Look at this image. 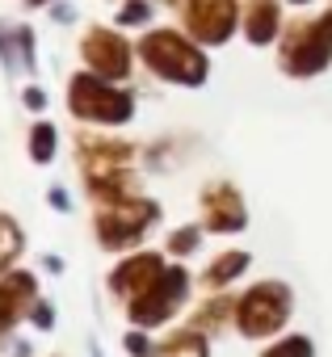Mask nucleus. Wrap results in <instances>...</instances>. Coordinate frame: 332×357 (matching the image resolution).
Masks as SVG:
<instances>
[{"instance_id": "obj_10", "label": "nucleus", "mask_w": 332, "mask_h": 357, "mask_svg": "<svg viewBox=\"0 0 332 357\" xmlns=\"http://www.w3.org/2000/svg\"><path fill=\"white\" fill-rule=\"evenodd\" d=\"M269 357H311V344H307V340H286V344L273 349Z\"/></svg>"}, {"instance_id": "obj_3", "label": "nucleus", "mask_w": 332, "mask_h": 357, "mask_svg": "<svg viewBox=\"0 0 332 357\" xmlns=\"http://www.w3.org/2000/svg\"><path fill=\"white\" fill-rule=\"evenodd\" d=\"M282 311H286V294L278 286H261V290H252L244 298L240 324H244V332H265V328H278Z\"/></svg>"}, {"instance_id": "obj_1", "label": "nucleus", "mask_w": 332, "mask_h": 357, "mask_svg": "<svg viewBox=\"0 0 332 357\" xmlns=\"http://www.w3.org/2000/svg\"><path fill=\"white\" fill-rule=\"evenodd\" d=\"M143 59L169 80H186V84H198L206 76V59L186 43L177 38L173 30H160V34H147L143 38Z\"/></svg>"}, {"instance_id": "obj_2", "label": "nucleus", "mask_w": 332, "mask_h": 357, "mask_svg": "<svg viewBox=\"0 0 332 357\" xmlns=\"http://www.w3.org/2000/svg\"><path fill=\"white\" fill-rule=\"evenodd\" d=\"M72 109L84 114V118H110V122H122V118L130 114V97L105 89V84L93 80V76H80V80H72Z\"/></svg>"}, {"instance_id": "obj_7", "label": "nucleus", "mask_w": 332, "mask_h": 357, "mask_svg": "<svg viewBox=\"0 0 332 357\" xmlns=\"http://www.w3.org/2000/svg\"><path fill=\"white\" fill-rule=\"evenodd\" d=\"M311 43H315L324 55H332V13H328V17H319V22L311 26Z\"/></svg>"}, {"instance_id": "obj_8", "label": "nucleus", "mask_w": 332, "mask_h": 357, "mask_svg": "<svg viewBox=\"0 0 332 357\" xmlns=\"http://www.w3.org/2000/svg\"><path fill=\"white\" fill-rule=\"evenodd\" d=\"M147 17H151V9L143 5V0H126L122 13H118V22H122V26H139V22H147Z\"/></svg>"}, {"instance_id": "obj_6", "label": "nucleus", "mask_w": 332, "mask_h": 357, "mask_svg": "<svg viewBox=\"0 0 332 357\" xmlns=\"http://www.w3.org/2000/svg\"><path fill=\"white\" fill-rule=\"evenodd\" d=\"M273 30H278V5H273V0H257L252 13H248V22H244L248 43H269Z\"/></svg>"}, {"instance_id": "obj_4", "label": "nucleus", "mask_w": 332, "mask_h": 357, "mask_svg": "<svg viewBox=\"0 0 332 357\" xmlns=\"http://www.w3.org/2000/svg\"><path fill=\"white\" fill-rule=\"evenodd\" d=\"M190 22H194V34L198 38L223 43L232 34V26H236V9H232V0H194Z\"/></svg>"}, {"instance_id": "obj_5", "label": "nucleus", "mask_w": 332, "mask_h": 357, "mask_svg": "<svg viewBox=\"0 0 332 357\" xmlns=\"http://www.w3.org/2000/svg\"><path fill=\"white\" fill-rule=\"evenodd\" d=\"M84 55H89V63H93L101 76H126V68H130L126 43H122L118 34H105V30H93V34L84 38Z\"/></svg>"}, {"instance_id": "obj_11", "label": "nucleus", "mask_w": 332, "mask_h": 357, "mask_svg": "<svg viewBox=\"0 0 332 357\" xmlns=\"http://www.w3.org/2000/svg\"><path fill=\"white\" fill-rule=\"evenodd\" d=\"M34 5H47V0H34Z\"/></svg>"}, {"instance_id": "obj_9", "label": "nucleus", "mask_w": 332, "mask_h": 357, "mask_svg": "<svg viewBox=\"0 0 332 357\" xmlns=\"http://www.w3.org/2000/svg\"><path fill=\"white\" fill-rule=\"evenodd\" d=\"M51 143H55L51 126H38V130H34V155H38V160H51Z\"/></svg>"}]
</instances>
